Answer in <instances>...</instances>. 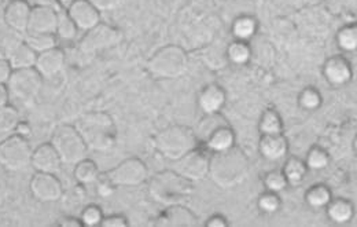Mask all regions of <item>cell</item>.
<instances>
[{"label": "cell", "instance_id": "ab89813d", "mask_svg": "<svg viewBox=\"0 0 357 227\" xmlns=\"http://www.w3.org/2000/svg\"><path fill=\"white\" fill-rule=\"evenodd\" d=\"M264 186L268 191L272 193H282L283 190H286V187L289 186V183L286 181L284 175L282 171H269L267 175L264 177Z\"/></svg>", "mask_w": 357, "mask_h": 227}, {"label": "cell", "instance_id": "b9f144b4", "mask_svg": "<svg viewBox=\"0 0 357 227\" xmlns=\"http://www.w3.org/2000/svg\"><path fill=\"white\" fill-rule=\"evenodd\" d=\"M128 219L123 215H110V217H105L100 227H128Z\"/></svg>", "mask_w": 357, "mask_h": 227}, {"label": "cell", "instance_id": "7c38bea8", "mask_svg": "<svg viewBox=\"0 0 357 227\" xmlns=\"http://www.w3.org/2000/svg\"><path fill=\"white\" fill-rule=\"evenodd\" d=\"M32 197L42 204L58 203L63 197V184L54 174L36 173L29 182Z\"/></svg>", "mask_w": 357, "mask_h": 227}, {"label": "cell", "instance_id": "f6af8a7d", "mask_svg": "<svg viewBox=\"0 0 357 227\" xmlns=\"http://www.w3.org/2000/svg\"><path fill=\"white\" fill-rule=\"evenodd\" d=\"M36 6H42L45 8H51L56 13H59L61 10H63L62 4L58 1V0H36Z\"/></svg>", "mask_w": 357, "mask_h": 227}, {"label": "cell", "instance_id": "c3c4849f", "mask_svg": "<svg viewBox=\"0 0 357 227\" xmlns=\"http://www.w3.org/2000/svg\"><path fill=\"white\" fill-rule=\"evenodd\" d=\"M58 1L62 4V7H63V8H66V7H68L69 4H72L75 0H58Z\"/></svg>", "mask_w": 357, "mask_h": 227}, {"label": "cell", "instance_id": "f35d334b", "mask_svg": "<svg viewBox=\"0 0 357 227\" xmlns=\"http://www.w3.org/2000/svg\"><path fill=\"white\" fill-rule=\"evenodd\" d=\"M298 103L305 110H316L321 105V95L313 87H308L301 91L298 96Z\"/></svg>", "mask_w": 357, "mask_h": 227}, {"label": "cell", "instance_id": "6da1fadb", "mask_svg": "<svg viewBox=\"0 0 357 227\" xmlns=\"http://www.w3.org/2000/svg\"><path fill=\"white\" fill-rule=\"evenodd\" d=\"M250 163L246 153L234 146L212 153L209 159V178L220 189H234L248 180Z\"/></svg>", "mask_w": 357, "mask_h": 227}, {"label": "cell", "instance_id": "5b68a950", "mask_svg": "<svg viewBox=\"0 0 357 227\" xmlns=\"http://www.w3.org/2000/svg\"><path fill=\"white\" fill-rule=\"evenodd\" d=\"M188 68L187 52L178 45L160 48L147 62V71L155 79L175 80L181 78Z\"/></svg>", "mask_w": 357, "mask_h": 227}, {"label": "cell", "instance_id": "9a60e30c", "mask_svg": "<svg viewBox=\"0 0 357 227\" xmlns=\"http://www.w3.org/2000/svg\"><path fill=\"white\" fill-rule=\"evenodd\" d=\"M31 166L33 167V170L36 173L56 175L61 171L63 163H62L59 154L56 153V150L54 149V146L48 142V143L39 145L33 150Z\"/></svg>", "mask_w": 357, "mask_h": 227}, {"label": "cell", "instance_id": "44dd1931", "mask_svg": "<svg viewBox=\"0 0 357 227\" xmlns=\"http://www.w3.org/2000/svg\"><path fill=\"white\" fill-rule=\"evenodd\" d=\"M260 154L268 161H279L286 157L289 152V142L283 134L261 136L259 143Z\"/></svg>", "mask_w": 357, "mask_h": 227}, {"label": "cell", "instance_id": "8d00e7d4", "mask_svg": "<svg viewBox=\"0 0 357 227\" xmlns=\"http://www.w3.org/2000/svg\"><path fill=\"white\" fill-rule=\"evenodd\" d=\"M105 215L102 212V208L95 204H89L80 215V221L83 224V227H98L100 226Z\"/></svg>", "mask_w": 357, "mask_h": 227}, {"label": "cell", "instance_id": "e0dca14e", "mask_svg": "<svg viewBox=\"0 0 357 227\" xmlns=\"http://www.w3.org/2000/svg\"><path fill=\"white\" fill-rule=\"evenodd\" d=\"M65 65H66L65 52L59 47H55L38 55L35 69L39 72V75L43 79H52L65 69Z\"/></svg>", "mask_w": 357, "mask_h": 227}, {"label": "cell", "instance_id": "83f0119b", "mask_svg": "<svg viewBox=\"0 0 357 227\" xmlns=\"http://www.w3.org/2000/svg\"><path fill=\"white\" fill-rule=\"evenodd\" d=\"M79 28L76 27V24L73 22V20L69 17L66 8L61 10L58 13V21H56V29H55V36L61 41H66V42H72L77 38L79 34Z\"/></svg>", "mask_w": 357, "mask_h": 227}, {"label": "cell", "instance_id": "9c48e42d", "mask_svg": "<svg viewBox=\"0 0 357 227\" xmlns=\"http://www.w3.org/2000/svg\"><path fill=\"white\" fill-rule=\"evenodd\" d=\"M106 180L117 187H136L149 180L150 173L140 159H127L105 174Z\"/></svg>", "mask_w": 357, "mask_h": 227}, {"label": "cell", "instance_id": "277c9868", "mask_svg": "<svg viewBox=\"0 0 357 227\" xmlns=\"http://www.w3.org/2000/svg\"><path fill=\"white\" fill-rule=\"evenodd\" d=\"M195 131L185 126H171L154 136V149L167 160L176 161L188 152L198 147Z\"/></svg>", "mask_w": 357, "mask_h": 227}, {"label": "cell", "instance_id": "ee69618b", "mask_svg": "<svg viewBox=\"0 0 357 227\" xmlns=\"http://www.w3.org/2000/svg\"><path fill=\"white\" fill-rule=\"evenodd\" d=\"M206 227H228L229 226V224L227 222V219L224 218L223 215H219V214H216V215H212L209 219H208V222H206Z\"/></svg>", "mask_w": 357, "mask_h": 227}, {"label": "cell", "instance_id": "4fadbf2b", "mask_svg": "<svg viewBox=\"0 0 357 227\" xmlns=\"http://www.w3.org/2000/svg\"><path fill=\"white\" fill-rule=\"evenodd\" d=\"M32 7L25 0H11L4 8V24L7 28L18 35H25L28 32V24L31 18Z\"/></svg>", "mask_w": 357, "mask_h": 227}, {"label": "cell", "instance_id": "836d02e7", "mask_svg": "<svg viewBox=\"0 0 357 227\" xmlns=\"http://www.w3.org/2000/svg\"><path fill=\"white\" fill-rule=\"evenodd\" d=\"M227 57H228L229 62H232L234 65H245L249 62V59L252 57V50L246 42L236 41L228 45Z\"/></svg>", "mask_w": 357, "mask_h": 227}, {"label": "cell", "instance_id": "7dc6e473", "mask_svg": "<svg viewBox=\"0 0 357 227\" xmlns=\"http://www.w3.org/2000/svg\"><path fill=\"white\" fill-rule=\"evenodd\" d=\"M10 94L7 90V86H0V108H4L10 105Z\"/></svg>", "mask_w": 357, "mask_h": 227}, {"label": "cell", "instance_id": "52a82bcc", "mask_svg": "<svg viewBox=\"0 0 357 227\" xmlns=\"http://www.w3.org/2000/svg\"><path fill=\"white\" fill-rule=\"evenodd\" d=\"M33 149L25 136L15 134L0 142V167L8 173H20L31 166Z\"/></svg>", "mask_w": 357, "mask_h": 227}, {"label": "cell", "instance_id": "30bf717a", "mask_svg": "<svg viewBox=\"0 0 357 227\" xmlns=\"http://www.w3.org/2000/svg\"><path fill=\"white\" fill-rule=\"evenodd\" d=\"M121 41H123L121 31L100 22L99 25L86 32V36L80 42V50L87 55H93L96 52L120 45Z\"/></svg>", "mask_w": 357, "mask_h": 227}, {"label": "cell", "instance_id": "f546056e", "mask_svg": "<svg viewBox=\"0 0 357 227\" xmlns=\"http://www.w3.org/2000/svg\"><path fill=\"white\" fill-rule=\"evenodd\" d=\"M99 175H100V173H99L96 163L89 157L79 161L73 170V177L80 184H91V183L98 181Z\"/></svg>", "mask_w": 357, "mask_h": 227}, {"label": "cell", "instance_id": "d4e9b609", "mask_svg": "<svg viewBox=\"0 0 357 227\" xmlns=\"http://www.w3.org/2000/svg\"><path fill=\"white\" fill-rule=\"evenodd\" d=\"M225 126H229V124L220 115V112L219 113H209V115H205L201 119V122L198 123L197 130H195V136L198 138V140L205 142L209 136L215 134L218 130H220L222 127H225Z\"/></svg>", "mask_w": 357, "mask_h": 227}, {"label": "cell", "instance_id": "bcb514c9", "mask_svg": "<svg viewBox=\"0 0 357 227\" xmlns=\"http://www.w3.org/2000/svg\"><path fill=\"white\" fill-rule=\"evenodd\" d=\"M58 226L59 227H83V224L80 221V218H72V217H66V218H62L59 222H58Z\"/></svg>", "mask_w": 357, "mask_h": 227}, {"label": "cell", "instance_id": "d6a6232c", "mask_svg": "<svg viewBox=\"0 0 357 227\" xmlns=\"http://www.w3.org/2000/svg\"><path fill=\"white\" fill-rule=\"evenodd\" d=\"M259 130L261 136H273V134H282L283 131V123L276 110H266L260 119Z\"/></svg>", "mask_w": 357, "mask_h": 227}, {"label": "cell", "instance_id": "ba28073f", "mask_svg": "<svg viewBox=\"0 0 357 227\" xmlns=\"http://www.w3.org/2000/svg\"><path fill=\"white\" fill-rule=\"evenodd\" d=\"M43 80L35 68L13 71L7 83L10 99L21 105L32 103L43 89Z\"/></svg>", "mask_w": 357, "mask_h": 227}, {"label": "cell", "instance_id": "ffe728a7", "mask_svg": "<svg viewBox=\"0 0 357 227\" xmlns=\"http://www.w3.org/2000/svg\"><path fill=\"white\" fill-rule=\"evenodd\" d=\"M225 91L218 85H209L198 94V106L205 115L219 113L225 105Z\"/></svg>", "mask_w": 357, "mask_h": 227}, {"label": "cell", "instance_id": "7402d4cb", "mask_svg": "<svg viewBox=\"0 0 357 227\" xmlns=\"http://www.w3.org/2000/svg\"><path fill=\"white\" fill-rule=\"evenodd\" d=\"M6 59L8 61L13 71L31 69V68H35L36 65L38 54L25 42H21L10 50Z\"/></svg>", "mask_w": 357, "mask_h": 227}, {"label": "cell", "instance_id": "f1b7e54d", "mask_svg": "<svg viewBox=\"0 0 357 227\" xmlns=\"http://www.w3.org/2000/svg\"><path fill=\"white\" fill-rule=\"evenodd\" d=\"M331 198V190L324 184H313L305 193V203L312 210L326 208Z\"/></svg>", "mask_w": 357, "mask_h": 227}, {"label": "cell", "instance_id": "8fae6325", "mask_svg": "<svg viewBox=\"0 0 357 227\" xmlns=\"http://www.w3.org/2000/svg\"><path fill=\"white\" fill-rule=\"evenodd\" d=\"M209 159L211 156L206 152L195 147L175 161L174 171L192 183L204 181L209 175Z\"/></svg>", "mask_w": 357, "mask_h": 227}, {"label": "cell", "instance_id": "7bdbcfd3", "mask_svg": "<svg viewBox=\"0 0 357 227\" xmlns=\"http://www.w3.org/2000/svg\"><path fill=\"white\" fill-rule=\"evenodd\" d=\"M13 73V68L10 66L7 59H0V86H7Z\"/></svg>", "mask_w": 357, "mask_h": 227}, {"label": "cell", "instance_id": "4dcf8cb0", "mask_svg": "<svg viewBox=\"0 0 357 227\" xmlns=\"http://www.w3.org/2000/svg\"><path fill=\"white\" fill-rule=\"evenodd\" d=\"M257 32V21L250 15L238 17L232 24V34L236 41L248 42Z\"/></svg>", "mask_w": 357, "mask_h": 227}, {"label": "cell", "instance_id": "4316f807", "mask_svg": "<svg viewBox=\"0 0 357 227\" xmlns=\"http://www.w3.org/2000/svg\"><path fill=\"white\" fill-rule=\"evenodd\" d=\"M282 173L290 186H300L303 182L305 181L308 167H307L305 161H303L301 159L290 157L286 161Z\"/></svg>", "mask_w": 357, "mask_h": 227}, {"label": "cell", "instance_id": "8992f818", "mask_svg": "<svg viewBox=\"0 0 357 227\" xmlns=\"http://www.w3.org/2000/svg\"><path fill=\"white\" fill-rule=\"evenodd\" d=\"M50 143L59 154L63 164L76 166L89 157V146L75 126H59L52 133Z\"/></svg>", "mask_w": 357, "mask_h": 227}, {"label": "cell", "instance_id": "60d3db41", "mask_svg": "<svg viewBox=\"0 0 357 227\" xmlns=\"http://www.w3.org/2000/svg\"><path fill=\"white\" fill-rule=\"evenodd\" d=\"M89 3L99 11V13H107L119 8L121 4V0H89Z\"/></svg>", "mask_w": 357, "mask_h": 227}, {"label": "cell", "instance_id": "74e56055", "mask_svg": "<svg viewBox=\"0 0 357 227\" xmlns=\"http://www.w3.org/2000/svg\"><path fill=\"white\" fill-rule=\"evenodd\" d=\"M257 207L260 211H263L264 214H275L280 210L282 207V201L278 193H272V191H266L263 193L259 200H257Z\"/></svg>", "mask_w": 357, "mask_h": 227}, {"label": "cell", "instance_id": "484cf974", "mask_svg": "<svg viewBox=\"0 0 357 227\" xmlns=\"http://www.w3.org/2000/svg\"><path fill=\"white\" fill-rule=\"evenodd\" d=\"M205 145L212 153L228 150L235 146V134L229 126H225L220 130H218L215 134L209 136L205 140Z\"/></svg>", "mask_w": 357, "mask_h": 227}, {"label": "cell", "instance_id": "7a4b0ae2", "mask_svg": "<svg viewBox=\"0 0 357 227\" xmlns=\"http://www.w3.org/2000/svg\"><path fill=\"white\" fill-rule=\"evenodd\" d=\"M194 191V183L172 170L157 173L150 178L147 187L149 197L165 208L185 205L192 198Z\"/></svg>", "mask_w": 357, "mask_h": 227}, {"label": "cell", "instance_id": "e575fe53", "mask_svg": "<svg viewBox=\"0 0 357 227\" xmlns=\"http://www.w3.org/2000/svg\"><path fill=\"white\" fill-rule=\"evenodd\" d=\"M305 164L308 167V170H313V171H321L324 168L328 167L330 164V156L328 153L319 147V146H314L310 152H308V156H307V160H305Z\"/></svg>", "mask_w": 357, "mask_h": 227}, {"label": "cell", "instance_id": "1f68e13d", "mask_svg": "<svg viewBox=\"0 0 357 227\" xmlns=\"http://www.w3.org/2000/svg\"><path fill=\"white\" fill-rule=\"evenodd\" d=\"M24 42L38 55L58 47V38L54 34H26Z\"/></svg>", "mask_w": 357, "mask_h": 227}, {"label": "cell", "instance_id": "2e32d148", "mask_svg": "<svg viewBox=\"0 0 357 227\" xmlns=\"http://www.w3.org/2000/svg\"><path fill=\"white\" fill-rule=\"evenodd\" d=\"M154 225L157 227H197L199 222L198 217L185 205H174L167 207Z\"/></svg>", "mask_w": 357, "mask_h": 227}, {"label": "cell", "instance_id": "cb8c5ba5", "mask_svg": "<svg viewBox=\"0 0 357 227\" xmlns=\"http://www.w3.org/2000/svg\"><path fill=\"white\" fill-rule=\"evenodd\" d=\"M21 124V116L17 108L7 105L0 108V142L15 136Z\"/></svg>", "mask_w": 357, "mask_h": 227}, {"label": "cell", "instance_id": "ac0fdd59", "mask_svg": "<svg viewBox=\"0 0 357 227\" xmlns=\"http://www.w3.org/2000/svg\"><path fill=\"white\" fill-rule=\"evenodd\" d=\"M323 76L333 86H344L352 80L351 64L341 55L331 57L323 66Z\"/></svg>", "mask_w": 357, "mask_h": 227}, {"label": "cell", "instance_id": "3957f363", "mask_svg": "<svg viewBox=\"0 0 357 227\" xmlns=\"http://www.w3.org/2000/svg\"><path fill=\"white\" fill-rule=\"evenodd\" d=\"M76 130L92 152H109L116 146L117 127L106 112H89L79 117Z\"/></svg>", "mask_w": 357, "mask_h": 227}, {"label": "cell", "instance_id": "603a6c76", "mask_svg": "<svg viewBox=\"0 0 357 227\" xmlns=\"http://www.w3.org/2000/svg\"><path fill=\"white\" fill-rule=\"evenodd\" d=\"M327 218L337 225H345L355 217V207L347 198H331L326 205Z\"/></svg>", "mask_w": 357, "mask_h": 227}, {"label": "cell", "instance_id": "d6986e66", "mask_svg": "<svg viewBox=\"0 0 357 227\" xmlns=\"http://www.w3.org/2000/svg\"><path fill=\"white\" fill-rule=\"evenodd\" d=\"M58 13L42 6L32 7L26 34H54L56 29ZM25 34V35H26Z\"/></svg>", "mask_w": 357, "mask_h": 227}, {"label": "cell", "instance_id": "5bb4252c", "mask_svg": "<svg viewBox=\"0 0 357 227\" xmlns=\"http://www.w3.org/2000/svg\"><path fill=\"white\" fill-rule=\"evenodd\" d=\"M69 17L73 20L79 31L89 32L100 24V13L89 3V0H75L66 7Z\"/></svg>", "mask_w": 357, "mask_h": 227}, {"label": "cell", "instance_id": "d590c367", "mask_svg": "<svg viewBox=\"0 0 357 227\" xmlns=\"http://www.w3.org/2000/svg\"><path fill=\"white\" fill-rule=\"evenodd\" d=\"M337 45L344 51H355L357 48V28L355 25L344 27L337 34Z\"/></svg>", "mask_w": 357, "mask_h": 227}]
</instances>
